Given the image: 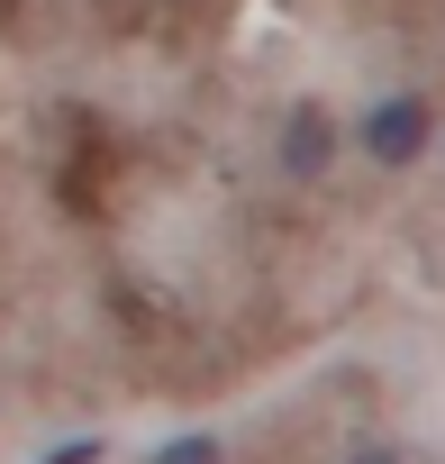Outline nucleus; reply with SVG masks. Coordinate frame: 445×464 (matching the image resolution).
Returning <instances> with one entry per match:
<instances>
[{"label": "nucleus", "mask_w": 445, "mask_h": 464, "mask_svg": "<svg viewBox=\"0 0 445 464\" xmlns=\"http://www.w3.org/2000/svg\"><path fill=\"white\" fill-rule=\"evenodd\" d=\"M355 146H364L382 173H409V164H427V146H436V110H427L418 92H382V101L355 119Z\"/></svg>", "instance_id": "obj_1"}, {"label": "nucleus", "mask_w": 445, "mask_h": 464, "mask_svg": "<svg viewBox=\"0 0 445 464\" xmlns=\"http://www.w3.org/2000/svg\"><path fill=\"white\" fill-rule=\"evenodd\" d=\"M336 146H346V128H336V110H327L318 92L291 101L282 128H273V164H282L291 182H327V173H336Z\"/></svg>", "instance_id": "obj_2"}, {"label": "nucleus", "mask_w": 445, "mask_h": 464, "mask_svg": "<svg viewBox=\"0 0 445 464\" xmlns=\"http://www.w3.org/2000/svg\"><path fill=\"white\" fill-rule=\"evenodd\" d=\"M146 464H228V446H218L209 428H191V437H164V446H155Z\"/></svg>", "instance_id": "obj_3"}, {"label": "nucleus", "mask_w": 445, "mask_h": 464, "mask_svg": "<svg viewBox=\"0 0 445 464\" xmlns=\"http://www.w3.org/2000/svg\"><path fill=\"white\" fill-rule=\"evenodd\" d=\"M100 455H109V446H100V437H64V446H46V455H37V464H100Z\"/></svg>", "instance_id": "obj_4"}, {"label": "nucleus", "mask_w": 445, "mask_h": 464, "mask_svg": "<svg viewBox=\"0 0 445 464\" xmlns=\"http://www.w3.org/2000/svg\"><path fill=\"white\" fill-rule=\"evenodd\" d=\"M336 464H400V446H382V437H364V446H346Z\"/></svg>", "instance_id": "obj_5"}]
</instances>
